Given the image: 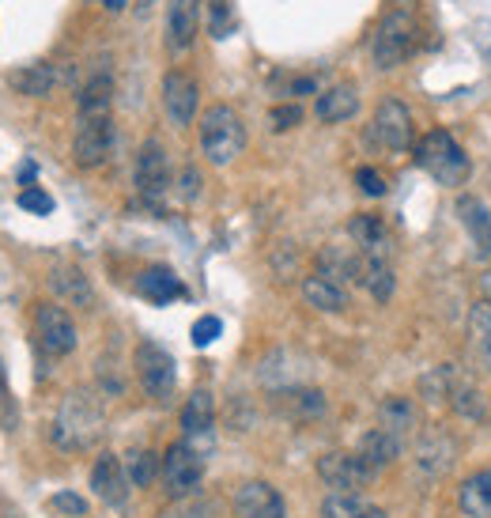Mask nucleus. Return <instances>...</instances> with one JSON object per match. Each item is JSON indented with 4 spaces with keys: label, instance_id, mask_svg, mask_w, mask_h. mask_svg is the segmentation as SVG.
Returning a JSON list of instances; mask_svg holds the SVG:
<instances>
[{
    "label": "nucleus",
    "instance_id": "obj_25",
    "mask_svg": "<svg viewBox=\"0 0 491 518\" xmlns=\"http://www.w3.org/2000/svg\"><path fill=\"white\" fill-rule=\"evenodd\" d=\"M212 428H216V398L208 390H193L182 405V432L186 439H197V435H212Z\"/></svg>",
    "mask_w": 491,
    "mask_h": 518
},
{
    "label": "nucleus",
    "instance_id": "obj_41",
    "mask_svg": "<svg viewBox=\"0 0 491 518\" xmlns=\"http://www.w3.org/2000/svg\"><path fill=\"white\" fill-rule=\"evenodd\" d=\"M223 333V322L216 318V314H204V318H197L193 322V345L197 348H208L216 337Z\"/></svg>",
    "mask_w": 491,
    "mask_h": 518
},
{
    "label": "nucleus",
    "instance_id": "obj_45",
    "mask_svg": "<svg viewBox=\"0 0 491 518\" xmlns=\"http://www.w3.org/2000/svg\"><path fill=\"white\" fill-rule=\"evenodd\" d=\"M197 193H201V174H197V167H186V171H182V197L193 201Z\"/></svg>",
    "mask_w": 491,
    "mask_h": 518
},
{
    "label": "nucleus",
    "instance_id": "obj_29",
    "mask_svg": "<svg viewBox=\"0 0 491 518\" xmlns=\"http://www.w3.org/2000/svg\"><path fill=\"white\" fill-rule=\"evenodd\" d=\"M458 507L465 518H491V481L484 477V469L473 473L469 481H461Z\"/></svg>",
    "mask_w": 491,
    "mask_h": 518
},
{
    "label": "nucleus",
    "instance_id": "obj_10",
    "mask_svg": "<svg viewBox=\"0 0 491 518\" xmlns=\"http://www.w3.org/2000/svg\"><path fill=\"white\" fill-rule=\"evenodd\" d=\"M34 337H38L42 352L68 356V352L76 348V322L68 318L65 307H57V303H38V307H34Z\"/></svg>",
    "mask_w": 491,
    "mask_h": 518
},
{
    "label": "nucleus",
    "instance_id": "obj_44",
    "mask_svg": "<svg viewBox=\"0 0 491 518\" xmlns=\"http://www.w3.org/2000/svg\"><path fill=\"white\" fill-rule=\"evenodd\" d=\"M356 182H359V190L367 193V197H382V193H386V178L374 171V167H359Z\"/></svg>",
    "mask_w": 491,
    "mask_h": 518
},
{
    "label": "nucleus",
    "instance_id": "obj_2",
    "mask_svg": "<svg viewBox=\"0 0 491 518\" xmlns=\"http://www.w3.org/2000/svg\"><path fill=\"white\" fill-rule=\"evenodd\" d=\"M412 42H416V0H397L371 35L374 69L382 72L397 69L408 53H412Z\"/></svg>",
    "mask_w": 491,
    "mask_h": 518
},
{
    "label": "nucleus",
    "instance_id": "obj_22",
    "mask_svg": "<svg viewBox=\"0 0 491 518\" xmlns=\"http://www.w3.org/2000/svg\"><path fill=\"white\" fill-rule=\"evenodd\" d=\"M276 409L291 420H318V416H325V394L310 390V386H284L276 394Z\"/></svg>",
    "mask_w": 491,
    "mask_h": 518
},
{
    "label": "nucleus",
    "instance_id": "obj_27",
    "mask_svg": "<svg viewBox=\"0 0 491 518\" xmlns=\"http://www.w3.org/2000/svg\"><path fill=\"white\" fill-rule=\"evenodd\" d=\"M352 239L363 250V258H386V246H390V231L382 224V216H371V212H359L352 220Z\"/></svg>",
    "mask_w": 491,
    "mask_h": 518
},
{
    "label": "nucleus",
    "instance_id": "obj_40",
    "mask_svg": "<svg viewBox=\"0 0 491 518\" xmlns=\"http://www.w3.org/2000/svg\"><path fill=\"white\" fill-rule=\"evenodd\" d=\"M19 208H27V212H34V216H50L53 208V197L42 186H27V190L19 193Z\"/></svg>",
    "mask_w": 491,
    "mask_h": 518
},
{
    "label": "nucleus",
    "instance_id": "obj_46",
    "mask_svg": "<svg viewBox=\"0 0 491 518\" xmlns=\"http://www.w3.org/2000/svg\"><path fill=\"white\" fill-rule=\"evenodd\" d=\"M288 95L291 99H299V95H318V80H314V76H299V80L288 84Z\"/></svg>",
    "mask_w": 491,
    "mask_h": 518
},
{
    "label": "nucleus",
    "instance_id": "obj_30",
    "mask_svg": "<svg viewBox=\"0 0 491 518\" xmlns=\"http://www.w3.org/2000/svg\"><path fill=\"white\" fill-rule=\"evenodd\" d=\"M469 345L484 371H491V299H476L469 311Z\"/></svg>",
    "mask_w": 491,
    "mask_h": 518
},
{
    "label": "nucleus",
    "instance_id": "obj_8",
    "mask_svg": "<svg viewBox=\"0 0 491 518\" xmlns=\"http://www.w3.org/2000/svg\"><path fill=\"white\" fill-rule=\"evenodd\" d=\"M136 193L144 201H152V205H159L170 193V159L167 148L155 137L144 140L140 152H136Z\"/></svg>",
    "mask_w": 491,
    "mask_h": 518
},
{
    "label": "nucleus",
    "instance_id": "obj_23",
    "mask_svg": "<svg viewBox=\"0 0 491 518\" xmlns=\"http://www.w3.org/2000/svg\"><path fill=\"white\" fill-rule=\"evenodd\" d=\"M8 87L27 95V99H46L57 87V69L46 65V61H34V65H23V69L8 72Z\"/></svg>",
    "mask_w": 491,
    "mask_h": 518
},
{
    "label": "nucleus",
    "instance_id": "obj_28",
    "mask_svg": "<svg viewBox=\"0 0 491 518\" xmlns=\"http://www.w3.org/2000/svg\"><path fill=\"white\" fill-rule=\"evenodd\" d=\"M363 269H367V258H359V254H348V250H340V246H329L322 254V277L337 280V284H344V280H352V284H363Z\"/></svg>",
    "mask_w": 491,
    "mask_h": 518
},
{
    "label": "nucleus",
    "instance_id": "obj_37",
    "mask_svg": "<svg viewBox=\"0 0 491 518\" xmlns=\"http://www.w3.org/2000/svg\"><path fill=\"white\" fill-rule=\"evenodd\" d=\"M208 31H212V38H227L235 31L231 0H212V4H208Z\"/></svg>",
    "mask_w": 491,
    "mask_h": 518
},
{
    "label": "nucleus",
    "instance_id": "obj_36",
    "mask_svg": "<svg viewBox=\"0 0 491 518\" xmlns=\"http://www.w3.org/2000/svg\"><path fill=\"white\" fill-rule=\"evenodd\" d=\"M450 405H454V413L461 416V420H484V401H480V394H476V386H454V398H450Z\"/></svg>",
    "mask_w": 491,
    "mask_h": 518
},
{
    "label": "nucleus",
    "instance_id": "obj_7",
    "mask_svg": "<svg viewBox=\"0 0 491 518\" xmlns=\"http://www.w3.org/2000/svg\"><path fill=\"white\" fill-rule=\"evenodd\" d=\"M114 152V118H80L76 121V137H72V159L76 167L95 171Z\"/></svg>",
    "mask_w": 491,
    "mask_h": 518
},
{
    "label": "nucleus",
    "instance_id": "obj_38",
    "mask_svg": "<svg viewBox=\"0 0 491 518\" xmlns=\"http://www.w3.org/2000/svg\"><path fill=\"white\" fill-rule=\"evenodd\" d=\"M19 428V405L4 379V363H0V432H16Z\"/></svg>",
    "mask_w": 491,
    "mask_h": 518
},
{
    "label": "nucleus",
    "instance_id": "obj_6",
    "mask_svg": "<svg viewBox=\"0 0 491 518\" xmlns=\"http://www.w3.org/2000/svg\"><path fill=\"white\" fill-rule=\"evenodd\" d=\"M163 484H167L170 500H189L204 481V458L201 450L193 443H170L167 454H163Z\"/></svg>",
    "mask_w": 491,
    "mask_h": 518
},
{
    "label": "nucleus",
    "instance_id": "obj_49",
    "mask_svg": "<svg viewBox=\"0 0 491 518\" xmlns=\"http://www.w3.org/2000/svg\"><path fill=\"white\" fill-rule=\"evenodd\" d=\"M152 4L155 0H140V4H136V8H140V16H148V12H152Z\"/></svg>",
    "mask_w": 491,
    "mask_h": 518
},
{
    "label": "nucleus",
    "instance_id": "obj_11",
    "mask_svg": "<svg viewBox=\"0 0 491 518\" xmlns=\"http://www.w3.org/2000/svg\"><path fill=\"white\" fill-rule=\"evenodd\" d=\"M318 477H322L333 492H352V496H359V488H367V484L374 481V473L363 466V458H359L356 450H352V454H340V450L322 454V458H318Z\"/></svg>",
    "mask_w": 491,
    "mask_h": 518
},
{
    "label": "nucleus",
    "instance_id": "obj_32",
    "mask_svg": "<svg viewBox=\"0 0 491 518\" xmlns=\"http://www.w3.org/2000/svg\"><path fill=\"white\" fill-rule=\"evenodd\" d=\"M378 428L393 432L397 439H408L416 428V405L408 398H386L378 405Z\"/></svg>",
    "mask_w": 491,
    "mask_h": 518
},
{
    "label": "nucleus",
    "instance_id": "obj_12",
    "mask_svg": "<svg viewBox=\"0 0 491 518\" xmlns=\"http://www.w3.org/2000/svg\"><path fill=\"white\" fill-rule=\"evenodd\" d=\"M454 462H458V439L442 424L420 432V439H416V469L424 477H442V473H450Z\"/></svg>",
    "mask_w": 491,
    "mask_h": 518
},
{
    "label": "nucleus",
    "instance_id": "obj_24",
    "mask_svg": "<svg viewBox=\"0 0 491 518\" xmlns=\"http://www.w3.org/2000/svg\"><path fill=\"white\" fill-rule=\"evenodd\" d=\"M303 299L314 307V311H325V314H340L344 307H348V292H344V284L322 277V273L303 277Z\"/></svg>",
    "mask_w": 491,
    "mask_h": 518
},
{
    "label": "nucleus",
    "instance_id": "obj_33",
    "mask_svg": "<svg viewBox=\"0 0 491 518\" xmlns=\"http://www.w3.org/2000/svg\"><path fill=\"white\" fill-rule=\"evenodd\" d=\"M363 288H367L378 303H390L393 288H397V277H393L390 258H367V269H363Z\"/></svg>",
    "mask_w": 491,
    "mask_h": 518
},
{
    "label": "nucleus",
    "instance_id": "obj_21",
    "mask_svg": "<svg viewBox=\"0 0 491 518\" xmlns=\"http://www.w3.org/2000/svg\"><path fill=\"white\" fill-rule=\"evenodd\" d=\"M136 292L144 295L148 303H155V307H167L170 299H182L186 288H182V280H178L174 269H167V265H152V269H144V273L136 277Z\"/></svg>",
    "mask_w": 491,
    "mask_h": 518
},
{
    "label": "nucleus",
    "instance_id": "obj_31",
    "mask_svg": "<svg viewBox=\"0 0 491 518\" xmlns=\"http://www.w3.org/2000/svg\"><path fill=\"white\" fill-rule=\"evenodd\" d=\"M322 518H390L382 507L367 503L363 496H352V492H329L322 503Z\"/></svg>",
    "mask_w": 491,
    "mask_h": 518
},
{
    "label": "nucleus",
    "instance_id": "obj_5",
    "mask_svg": "<svg viewBox=\"0 0 491 518\" xmlns=\"http://www.w3.org/2000/svg\"><path fill=\"white\" fill-rule=\"evenodd\" d=\"M136 379L144 386V394L155 401V405H167L174 398V390H178V363L170 356L163 345H155V341H140L136 345Z\"/></svg>",
    "mask_w": 491,
    "mask_h": 518
},
{
    "label": "nucleus",
    "instance_id": "obj_13",
    "mask_svg": "<svg viewBox=\"0 0 491 518\" xmlns=\"http://www.w3.org/2000/svg\"><path fill=\"white\" fill-rule=\"evenodd\" d=\"M197 103H201V87L189 72H167L163 76V110L174 125H193L197 118Z\"/></svg>",
    "mask_w": 491,
    "mask_h": 518
},
{
    "label": "nucleus",
    "instance_id": "obj_4",
    "mask_svg": "<svg viewBox=\"0 0 491 518\" xmlns=\"http://www.w3.org/2000/svg\"><path fill=\"white\" fill-rule=\"evenodd\" d=\"M416 167L427 171L439 186H461L469 174V156L461 148L454 133L446 129H431L420 144H416Z\"/></svg>",
    "mask_w": 491,
    "mask_h": 518
},
{
    "label": "nucleus",
    "instance_id": "obj_1",
    "mask_svg": "<svg viewBox=\"0 0 491 518\" xmlns=\"http://www.w3.org/2000/svg\"><path fill=\"white\" fill-rule=\"evenodd\" d=\"M102 424H106L102 401L95 398L91 390H72V394L61 401L57 416H53L50 439L61 450H87L99 443Z\"/></svg>",
    "mask_w": 491,
    "mask_h": 518
},
{
    "label": "nucleus",
    "instance_id": "obj_42",
    "mask_svg": "<svg viewBox=\"0 0 491 518\" xmlns=\"http://www.w3.org/2000/svg\"><path fill=\"white\" fill-rule=\"evenodd\" d=\"M50 507L53 511H61V515H68V518H84L87 515V500L84 496H76V492H53Z\"/></svg>",
    "mask_w": 491,
    "mask_h": 518
},
{
    "label": "nucleus",
    "instance_id": "obj_43",
    "mask_svg": "<svg viewBox=\"0 0 491 518\" xmlns=\"http://www.w3.org/2000/svg\"><path fill=\"white\" fill-rule=\"evenodd\" d=\"M159 518H212L208 503H193V500H178L174 507H167Z\"/></svg>",
    "mask_w": 491,
    "mask_h": 518
},
{
    "label": "nucleus",
    "instance_id": "obj_34",
    "mask_svg": "<svg viewBox=\"0 0 491 518\" xmlns=\"http://www.w3.org/2000/svg\"><path fill=\"white\" fill-rule=\"evenodd\" d=\"M159 469H163V458H155L152 450H129L125 454V477L133 488H148L159 477Z\"/></svg>",
    "mask_w": 491,
    "mask_h": 518
},
{
    "label": "nucleus",
    "instance_id": "obj_26",
    "mask_svg": "<svg viewBox=\"0 0 491 518\" xmlns=\"http://www.w3.org/2000/svg\"><path fill=\"white\" fill-rule=\"evenodd\" d=\"M110 106H114V80H110L106 72H95V76L80 87L76 110H80V118H106Z\"/></svg>",
    "mask_w": 491,
    "mask_h": 518
},
{
    "label": "nucleus",
    "instance_id": "obj_15",
    "mask_svg": "<svg viewBox=\"0 0 491 518\" xmlns=\"http://www.w3.org/2000/svg\"><path fill=\"white\" fill-rule=\"evenodd\" d=\"M201 31V0H170L167 4V50L186 53L193 50Z\"/></svg>",
    "mask_w": 491,
    "mask_h": 518
},
{
    "label": "nucleus",
    "instance_id": "obj_3",
    "mask_svg": "<svg viewBox=\"0 0 491 518\" xmlns=\"http://www.w3.org/2000/svg\"><path fill=\"white\" fill-rule=\"evenodd\" d=\"M201 152L212 167H231L246 152V125L235 106L216 103L201 114Z\"/></svg>",
    "mask_w": 491,
    "mask_h": 518
},
{
    "label": "nucleus",
    "instance_id": "obj_17",
    "mask_svg": "<svg viewBox=\"0 0 491 518\" xmlns=\"http://www.w3.org/2000/svg\"><path fill=\"white\" fill-rule=\"evenodd\" d=\"M458 216H461V227H465V235L473 242V254L480 261L491 258V212L488 205L473 197V193H461L458 197Z\"/></svg>",
    "mask_w": 491,
    "mask_h": 518
},
{
    "label": "nucleus",
    "instance_id": "obj_47",
    "mask_svg": "<svg viewBox=\"0 0 491 518\" xmlns=\"http://www.w3.org/2000/svg\"><path fill=\"white\" fill-rule=\"evenodd\" d=\"M19 178H23V186L34 178V163H23V171H19Z\"/></svg>",
    "mask_w": 491,
    "mask_h": 518
},
{
    "label": "nucleus",
    "instance_id": "obj_19",
    "mask_svg": "<svg viewBox=\"0 0 491 518\" xmlns=\"http://www.w3.org/2000/svg\"><path fill=\"white\" fill-rule=\"evenodd\" d=\"M401 447H405V439H397V435L386 432V428H371V432H363L356 454L363 458V466L378 477L382 469H390L393 462L401 458Z\"/></svg>",
    "mask_w": 491,
    "mask_h": 518
},
{
    "label": "nucleus",
    "instance_id": "obj_35",
    "mask_svg": "<svg viewBox=\"0 0 491 518\" xmlns=\"http://www.w3.org/2000/svg\"><path fill=\"white\" fill-rule=\"evenodd\" d=\"M420 390L431 405H442V401L454 398V367H435L420 379Z\"/></svg>",
    "mask_w": 491,
    "mask_h": 518
},
{
    "label": "nucleus",
    "instance_id": "obj_39",
    "mask_svg": "<svg viewBox=\"0 0 491 518\" xmlns=\"http://www.w3.org/2000/svg\"><path fill=\"white\" fill-rule=\"evenodd\" d=\"M303 121V106L299 103H280L269 110V125L276 129V133H288V129H295Z\"/></svg>",
    "mask_w": 491,
    "mask_h": 518
},
{
    "label": "nucleus",
    "instance_id": "obj_16",
    "mask_svg": "<svg viewBox=\"0 0 491 518\" xmlns=\"http://www.w3.org/2000/svg\"><path fill=\"white\" fill-rule=\"evenodd\" d=\"M91 488L106 507H121L129 500V477H125V462L118 454H99V462L91 466Z\"/></svg>",
    "mask_w": 491,
    "mask_h": 518
},
{
    "label": "nucleus",
    "instance_id": "obj_14",
    "mask_svg": "<svg viewBox=\"0 0 491 518\" xmlns=\"http://www.w3.org/2000/svg\"><path fill=\"white\" fill-rule=\"evenodd\" d=\"M238 518H288V503L269 481H246L235 492Z\"/></svg>",
    "mask_w": 491,
    "mask_h": 518
},
{
    "label": "nucleus",
    "instance_id": "obj_18",
    "mask_svg": "<svg viewBox=\"0 0 491 518\" xmlns=\"http://www.w3.org/2000/svg\"><path fill=\"white\" fill-rule=\"evenodd\" d=\"M50 288L57 299H65L68 307H80V311H95V288L84 277L80 265H53L50 269Z\"/></svg>",
    "mask_w": 491,
    "mask_h": 518
},
{
    "label": "nucleus",
    "instance_id": "obj_20",
    "mask_svg": "<svg viewBox=\"0 0 491 518\" xmlns=\"http://www.w3.org/2000/svg\"><path fill=\"white\" fill-rule=\"evenodd\" d=\"M314 114L325 125H340V121H352L359 114V87L356 84H333L329 91L318 95Z\"/></svg>",
    "mask_w": 491,
    "mask_h": 518
},
{
    "label": "nucleus",
    "instance_id": "obj_48",
    "mask_svg": "<svg viewBox=\"0 0 491 518\" xmlns=\"http://www.w3.org/2000/svg\"><path fill=\"white\" fill-rule=\"evenodd\" d=\"M102 4H106V8H110V12H121V8H125V4H129V0H102Z\"/></svg>",
    "mask_w": 491,
    "mask_h": 518
},
{
    "label": "nucleus",
    "instance_id": "obj_9",
    "mask_svg": "<svg viewBox=\"0 0 491 518\" xmlns=\"http://www.w3.org/2000/svg\"><path fill=\"white\" fill-rule=\"evenodd\" d=\"M371 140L386 152H408L412 148V110L401 99H382L371 121Z\"/></svg>",
    "mask_w": 491,
    "mask_h": 518
}]
</instances>
